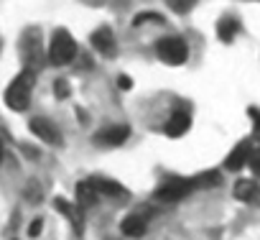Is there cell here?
I'll return each instance as SVG.
<instances>
[{"label":"cell","mask_w":260,"mask_h":240,"mask_svg":"<svg viewBox=\"0 0 260 240\" xmlns=\"http://www.w3.org/2000/svg\"><path fill=\"white\" fill-rule=\"evenodd\" d=\"M166 6H169L174 13H189V11L197 6V0H166Z\"/></svg>","instance_id":"cell-16"},{"label":"cell","mask_w":260,"mask_h":240,"mask_svg":"<svg viewBox=\"0 0 260 240\" xmlns=\"http://www.w3.org/2000/svg\"><path fill=\"white\" fill-rule=\"evenodd\" d=\"M217 34H219L222 41H232V39L240 34V23H237V18L224 16V18L219 21V26H217Z\"/></svg>","instance_id":"cell-15"},{"label":"cell","mask_w":260,"mask_h":240,"mask_svg":"<svg viewBox=\"0 0 260 240\" xmlns=\"http://www.w3.org/2000/svg\"><path fill=\"white\" fill-rule=\"evenodd\" d=\"M156 54H158L161 62H166L171 67H179V64H184L189 59V46L179 36H166V39H161L156 44Z\"/></svg>","instance_id":"cell-3"},{"label":"cell","mask_w":260,"mask_h":240,"mask_svg":"<svg viewBox=\"0 0 260 240\" xmlns=\"http://www.w3.org/2000/svg\"><path fill=\"white\" fill-rule=\"evenodd\" d=\"M92 46L102 54V56H112L115 54V49H117V41H115V34L107 28V26H102V28H97L94 34H92Z\"/></svg>","instance_id":"cell-9"},{"label":"cell","mask_w":260,"mask_h":240,"mask_svg":"<svg viewBox=\"0 0 260 240\" xmlns=\"http://www.w3.org/2000/svg\"><path fill=\"white\" fill-rule=\"evenodd\" d=\"M120 230H122V235H127V237H141V235H146V230H148V215H146V212L127 215V217L120 222Z\"/></svg>","instance_id":"cell-6"},{"label":"cell","mask_w":260,"mask_h":240,"mask_svg":"<svg viewBox=\"0 0 260 240\" xmlns=\"http://www.w3.org/2000/svg\"><path fill=\"white\" fill-rule=\"evenodd\" d=\"M3 154H6V148H3V141H0V161H3Z\"/></svg>","instance_id":"cell-22"},{"label":"cell","mask_w":260,"mask_h":240,"mask_svg":"<svg viewBox=\"0 0 260 240\" xmlns=\"http://www.w3.org/2000/svg\"><path fill=\"white\" fill-rule=\"evenodd\" d=\"M28 128H31V133H34L39 141H44V143H59V141H61L59 128L51 123L49 117H34L31 123H28Z\"/></svg>","instance_id":"cell-5"},{"label":"cell","mask_w":260,"mask_h":240,"mask_svg":"<svg viewBox=\"0 0 260 240\" xmlns=\"http://www.w3.org/2000/svg\"><path fill=\"white\" fill-rule=\"evenodd\" d=\"M247 166L255 171V176H260V146L252 148V156H250V164H247Z\"/></svg>","instance_id":"cell-18"},{"label":"cell","mask_w":260,"mask_h":240,"mask_svg":"<svg viewBox=\"0 0 260 240\" xmlns=\"http://www.w3.org/2000/svg\"><path fill=\"white\" fill-rule=\"evenodd\" d=\"M120 87L122 89H130V77H120Z\"/></svg>","instance_id":"cell-20"},{"label":"cell","mask_w":260,"mask_h":240,"mask_svg":"<svg viewBox=\"0 0 260 240\" xmlns=\"http://www.w3.org/2000/svg\"><path fill=\"white\" fill-rule=\"evenodd\" d=\"M34 69L31 67H26L11 84H8V89H6V105L11 107V110H16V112H23V110H28V105H31V89H34Z\"/></svg>","instance_id":"cell-1"},{"label":"cell","mask_w":260,"mask_h":240,"mask_svg":"<svg viewBox=\"0 0 260 240\" xmlns=\"http://www.w3.org/2000/svg\"><path fill=\"white\" fill-rule=\"evenodd\" d=\"M189 126H191L189 112L179 110V112H174V115L166 120V123H164V133H166V136H171V138H181V136L189 131Z\"/></svg>","instance_id":"cell-8"},{"label":"cell","mask_w":260,"mask_h":240,"mask_svg":"<svg viewBox=\"0 0 260 240\" xmlns=\"http://www.w3.org/2000/svg\"><path fill=\"white\" fill-rule=\"evenodd\" d=\"M54 92H56V97H61V100L69 97V92H72V89H69V82H67V79H59V82L54 84Z\"/></svg>","instance_id":"cell-17"},{"label":"cell","mask_w":260,"mask_h":240,"mask_svg":"<svg viewBox=\"0 0 260 240\" xmlns=\"http://www.w3.org/2000/svg\"><path fill=\"white\" fill-rule=\"evenodd\" d=\"M255 136H257V138H260V112H257V115H255Z\"/></svg>","instance_id":"cell-21"},{"label":"cell","mask_w":260,"mask_h":240,"mask_svg":"<svg viewBox=\"0 0 260 240\" xmlns=\"http://www.w3.org/2000/svg\"><path fill=\"white\" fill-rule=\"evenodd\" d=\"M92 182H94V189H97V194H100V197H107V199L127 197L125 187H122V184H117V182H112V179H92Z\"/></svg>","instance_id":"cell-13"},{"label":"cell","mask_w":260,"mask_h":240,"mask_svg":"<svg viewBox=\"0 0 260 240\" xmlns=\"http://www.w3.org/2000/svg\"><path fill=\"white\" fill-rule=\"evenodd\" d=\"M54 207H56V212H61L72 225H74V230H82V207L77 204V202H69V199H56L54 202Z\"/></svg>","instance_id":"cell-12"},{"label":"cell","mask_w":260,"mask_h":240,"mask_svg":"<svg viewBox=\"0 0 260 240\" xmlns=\"http://www.w3.org/2000/svg\"><path fill=\"white\" fill-rule=\"evenodd\" d=\"M250 156H252V143H250V141H242V143H237V146L230 151V156L224 159V166H227L230 171H237V169H242L245 164H250Z\"/></svg>","instance_id":"cell-7"},{"label":"cell","mask_w":260,"mask_h":240,"mask_svg":"<svg viewBox=\"0 0 260 240\" xmlns=\"http://www.w3.org/2000/svg\"><path fill=\"white\" fill-rule=\"evenodd\" d=\"M127 136H130L127 126H110V128L100 131L94 138H97V143H105V146H120L127 141Z\"/></svg>","instance_id":"cell-10"},{"label":"cell","mask_w":260,"mask_h":240,"mask_svg":"<svg viewBox=\"0 0 260 240\" xmlns=\"http://www.w3.org/2000/svg\"><path fill=\"white\" fill-rule=\"evenodd\" d=\"M41 230H44V222H41L39 217H36V220H31V225H28V235H31V237H36Z\"/></svg>","instance_id":"cell-19"},{"label":"cell","mask_w":260,"mask_h":240,"mask_svg":"<svg viewBox=\"0 0 260 240\" xmlns=\"http://www.w3.org/2000/svg\"><path fill=\"white\" fill-rule=\"evenodd\" d=\"M235 197L240 202H250V204L260 202V182H255V179H240L235 184Z\"/></svg>","instance_id":"cell-11"},{"label":"cell","mask_w":260,"mask_h":240,"mask_svg":"<svg viewBox=\"0 0 260 240\" xmlns=\"http://www.w3.org/2000/svg\"><path fill=\"white\" fill-rule=\"evenodd\" d=\"M191 189H197L194 179H169V182H164V184L156 189V202H164V204L181 202Z\"/></svg>","instance_id":"cell-4"},{"label":"cell","mask_w":260,"mask_h":240,"mask_svg":"<svg viewBox=\"0 0 260 240\" xmlns=\"http://www.w3.org/2000/svg\"><path fill=\"white\" fill-rule=\"evenodd\" d=\"M97 199H100V194H97V189H94V182L92 179H87V182H79L77 184V204L84 209V207H92V204H97Z\"/></svg>","instance_id":"cell-14"},{"label":"cell","mask_w":260,"mask_h":240,"mask_svg":"<svg viewBox=\"0 0 260 240\" xmlns=\"http://www.w3.org/2000/svg\"><path fill=\"white\" fill-rule=\"evenodd\" d=\"M49 59L54 64H72L77 59V41L69 31H54L49 44Z\"/></svg>","instance_id":"cell-2"}]
</instances>
